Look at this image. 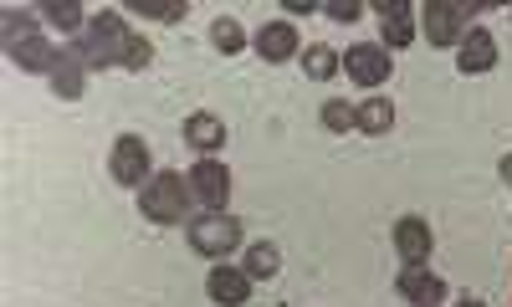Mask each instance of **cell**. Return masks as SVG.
I'll return each instance as SVG.
<instances>
[{
  "label": "cell",
  "instance_id": "1",
  "mask_svg": "<svg viewBox=\"0 0 512 307\" xmlns=\"http://www.w3.org/2000/svg\"><path fill=\"white\" fill-rule=\"evenodd\" d=\"M139 205H144V215H149L154 226H180L185 215H190V205H195L190 174H180V169H159L154 180L144 185Z\"/></svg>",
  "mask_w": 512,
  "mask_h": 307
},
{
  "label": "cell",
  "instance_id": "2",
  "mask_svg": "<svg viewBox=\"0 0 512 307\" xmlns=\"http://www.w3.org/2000/svg\"><path fill=\"white\" fill-rule=\"evenodd\" d=\"M128 36H134V31H128L123 26V16L118 11H98L93 21H88V31H82L77 36V57L82 62H88V67H123V47H128Z\"/></svg>",
  "mask_w": 512,
  "mask_h": 307
},
{
  "label": "cell",
  "instance_id": "3",
  "mask_svg": "<svg viewBox=\"0 0 512 307\" xmlns=\"http://www.w3.org/2000/svg\"><path fill=\"white\" fill-rule=\"evenodd\" d=\"M185 236H190V246L200 256L226 261L241 246V221H236V215H226V210H205L200 221H185Z\"/></svg>",
  "mask_w": 512,
  "mask_h": 307
},
{
  "label": "cell",
  "instance_id": "4",
  "mask_svg": "<svg viewBox=\"0 0 512 307\" xmlns=\"http://www.w3.org/2000/svg\"><path fill=\"white\" fill-rule=\"evenodd\" d=\"M472 16H477V6H466V0H431L420 11L431 47H461V36L472 31Z\"/></svg>",
  "mask_w": 512,
  "mask_h": 307
},
{
  "label": "cell",
  "instance_id": "5",
  "mask_svg": "<svg viewBox=\"0 0 512 307\" xmlns=\"http://www.w3.org/2000/svg\"><path fill=\"white\" fill-rule=\"evenodd\" d=\"M149 169H154V159H149V144H144L139 134H123V139L113 144L108 174H113L118 185H128V190H134V185H149V180H154Z\"/></svg>",
  "mask_w": 512,
  "mask_h": 307
},
{
  "label": "cell",
  "instance_id": "6",
  "mask_svg": "<svg viewBox=\"0 0 512 307\" xmlns=\"http://www.w3.org/2000/svg\"><path fill=\"white\" fill-rule=\"evenodd\" d=\"M190 190H195L200 205L221 210V205L231 200V169H226L221 159H200V164L190 169Z\"/></svg>",
  "mask_w": 512,
  "mask_h": 307
},
{
  "label": "cell",
  "instance_id": "7",
  "mask_svg": "<svg viewBox=\"0 0 512 307\" xmlns=\"http://www.w3.org/2000/svg\"><path fill=\"white\" fill-rule=\"evenodd\" d=\"M395 292H400L405 302H415V307H441V302H446V282H441L431 267H400Z\"/></svg>",
  "mask_w": 512,
  "mask_h": 307
},
{
  "label": "cell",
  "instance_id": "8",
  "mask_svg": "<svg viewBox=\"0 0 512 307\" xmlns=\"http://www.w3.org/2000/svg\"><path fill=\"white\" fill-rule=\"evenodd\" d=\"M456 67L466 72V77H482V72H492L497 67V41H492V31L487 26H472L461 36V47H456Z\"/></svg>",
  "mask_w": 512,
  "mask_h": 307
},
{
  "label": "cell",
  "instance_id": "9",
  "mask_svg": "<svg viewBox=\"0 0 512 307\" xmlns=\"http://www.w3.org/2000/svg\"><path fill=\"white\" fill-rule=\"evenodd\" d=\"M379 31H384V52H400L415 41V11L405 6V0H379Z\"/></svg>",
  "mask_w": 512,
  "mask_h": 307
},
{
  "label": "cell",
  "instance_id": "10",
  "mask_svg": "<svg viewBox=\"0 0 512 307\" xmlns=\"http://www.w3.org/2000/svg\"><path fill=\"white\" fill-rule=\"evenodd\" d=\"M431 246H436V236L420 215H405V221L395 226V251H400L405 267H425V261H431Z\"/></svg>",
  "mask_w": 512,
  "mask_h": 307
},
{
  "label": "cell",
  "instance_id": "11",
  "mask_svg": "<svg viewBox=\"0 0 512 307\" xmlns=\"http://www.w3.org/2000/svg\"><path fill=\"white\" fill-rule=\"evenodd\" d=\"M205 292H210V302H221V307H246L251 277H246V267H210Z\"/></svg>",
  "mask_w": 512,
  "mask_h": 307
},
{
  "label": "cell",
  "instance_id": "12",
  "mask_svg": "<svg viewBox=\"0 0 512 307\" xmlns=\"http://www.w3.org/2000/svg\"><path fill=\"white\" fill-rule=\"evenodd\" d=\"M344 72H349V82H359V87H379L384 77H390V52H384V47H349Z\"/></svg>",
  "mask_w": 512,
  "mask_h": 307
},
{
  "label": "cell",
  "instance_id": "13",
  "mask_svg": "<svg viewBox=\"0 0 512 307\" xmlns=\"http://www.w3.org/2000/svg\"><path fill=\"white\" fill-rule=\"evenodd\" d=\"M256 57L262 62H287V57H297V26L292 21H267L262 31H256Z\"/></svg>",
  "mask_w": 512,
  "mask_h": 307
},
{
  "label": "cell",
  "instance_id": "14",
  "mask_svg": "<svg viewBox=\"0 0 512 307\" xmlns=\"http://www.w3.org/2000/svg\"><path fill=\"white\" fill-rule=\"evenodd\" d=\"M185 144L210 159V154L226 144V123H221L216 113H190V118H185Z\"/></svg>",
  "mask_w": 512,
  "mask_h": 307
},
{
  "label": "cell",
  "instance_id": "15",
  "mask_svg": "<svg viewBox=\"0 0 512 307\" xmlns=\"http://www.w3.org/2000/svg\"><path fill=\"white\" fill-rule=\"evenodd\" d=\"M11 62L21 67V72H57V62H62V47H52L47 36H31V41H21V47L11 52Z\"/></svg>",
  "mask_w": 512,
  "mask_h": 307
},
{
  "label": "cell",
  "instance_id": "16",
  "mask_svg": "<svg viewBox=\"0 0 512 307\" xmlns=\"http://www.w3.org/2000/svg\"><path fill=\"white\" fill-rule=\"evenodd\" d=\"M354 128H364V134H390V128H395V103L390 98L354 103Z\"/></svg>",
  "mask_w": 512,
  "mask_h": 307
},
{
  "label": "cell",
  "instance_id": "17",
  "mask_svg": "<svg viewBox=\"0 0 512 307\" xmlns=\"http://www.w3.org/2000/svg\"><path fill=\"white\" fill-rule=\"evenodd\" d=\"M52 87H57V98H82V87H88V62H82L77 52H62V62L52 72Z\"/></svg>",
  "mask_w": 512,
  "mask_h": 307
},
{
  "label": "cell",
  "instance_id": "18",
  "mask_svg": "<svg viewBox=\"0 0 512 307\" xmlns=\"http://www.w3.org/2000/svg\"><path fill=\"white\" fill-rule=\"evenodd\" d=\"M41 16H47V21H52V26H57L62 36H77V31H88V21H93L88 11L77 6V0H47V6H41Z\"/></svg>",
  "mask_w": 512,
  "mask_h": 307
},
{
  "label": "cell",
  "instance_id": "19",
  "mask_svg": "<svg viewBox=\"0 0 512 307\" xmlns=\"http://www.w3.org/2000/svg\"><path fill=\"white\" fill-rule=\"evenodd\" d=\"M277 267H282V256H277V246H272V241H256V246L246 251V277H251V282L277 277Z\"/></svg>",
  "mask_w": 512,
  "mask_h": 307
},
{
  "label": "cell",
  "instance_id": "20",
  "mask_svg": "<svg viewBox=\"0 0 512 307\" xmlns=\"http://www.w3.org/2000/svg\"><path fill=\"white\" fill-rule=\"evenodd\" d=\"M303 72H308L313 82H328V77H338V72H344V57H338L333 47H308V57H303Z\"/></svg>",
  "mask_w": 512,
  "mask_h": 307
},
{
  "label": "cell",
  "instance_id": "21",
  "mask_svg": "<svg viewBox=\"0 0 512 307\" xmlns=\"http://www.w3.org/2000/svg\"><path fill=\"white\" fill-rule=\"evenodd\" d=\"M0 21H6V52H16L21 41H31V36H36V11H16V6H11Z\"/></svg>",
  "mask_w": 512,
  "mask_h": 307
},
{
  "label": "cell",
  "instance_id": "22",
  "mask_svg": "<svg viewBox=\"0 0 512 307\" xmlns=\"http://www.w3.org/2000/svg\"><path fill=\"white\" fill-rule=\"evenodd\" d=\"M128 11L149 21H185V0H128Z\"/></svg>",
  "mask_w": 512,
  "mask_h": 307
},
{
  "label": "cell",
  "instance_id": "23",
  "mask_svg": "<svg viewBox=\"0 0 512 307\" xmlns=\"http://www.w3.org/2000/svg\"><path fill=\"white\" fill-rule=\"evenodd\" d=\"M210 41L226 52V57H236L241 47H246V31H241V21H231V16H221L216 26H210Z\"/></svg>",
  "mask_w": 512,
  "mask_h": 307
},
{
  "label": "cell",
  "instance_id": "24",
  "mask_svg": "<svg viewBox=\"0 0 512 307\" xmlns=\"http://www.w3.org/2000/svg\"><path fill=\"white\" fill-rule=\"evenodd\" d=\"M323 128H328V134H349V128H354V103L328 98L323 103Z\"/></svg>",
  "mask_w": 512,
  "mask_h": 307
},
{
  "label": "cell",
  "instance_id": "25",
  "mask_svg": "<svg viewBox=\"0 0 512 307\" xmlns=\"http://www.w3.org/2000/svg\"><path fill=\"white\" fill-rule=\"evenodd\" d=\"M149 62H154V47L134 31V36H128V47H123V67H128V72H144Z\"/></svg>",
  "mask_w": 512,
  "mask_h": 307
},
{
  "label": "cell",
  "instance_id": "26",
  "mask_svg": "<svg viewBox=\"0 0 512 307\" xmlns=\"http://www.w3.org/2000/svg\"><path fill=\"white\" fill-rule=\"evenodd\" d=\"M323 11L333 21H359V0H323Z\"/></svg>",
  "mask_w": 512,
  "mask_h": 307
},
{
  "label": "cell",
  "instance_id": "27",
  "mask_svg": "<svg viewBox=\"0 0 512 307\" xmlns=\"http://www.w3.org/2000/svg\"><path fill=\"white\" fill-rule=\"evenodd\" d=\"M502 180H507V185H512V154H507V159H502Z\"/></svg>",
  "mask_w": 512,
  "mask_h": 307
},
{
  "label": "cell",
  "instance_id": "28",
  "mask_svg": "<svg viewBox=\"0 0 512 307\" xmlns=\"http://www.w3.org/2000/svg\"><path fill=\"white\" fill-rule=\"evenodd\" d=\"M461 307H482V302H472V297H466V302H461Z\"/></svg>",
  "mask_w": 512,
  "mask_h": 307
}]
</instances>
